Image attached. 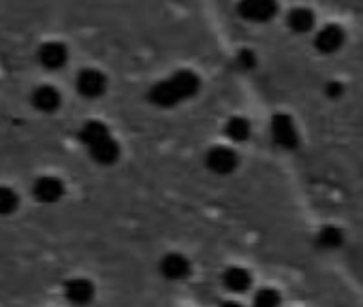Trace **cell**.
<instances>
[{
	"label": "cell",
	"instance_id": "1",
	"mask_svg": "<svg viewBox=\"0 0 363 307\" xmlns=\"http://www.w3.org/2000/svg\"><path fill=\"white\" fill-rule=\"evenodd\" d=\"M77 139L88 149L90 158L101 167H113L122 156L118 139L111 134V128L103 120H86L77 132Z\"/></svg>",
	"mask_w": 363,
	"mask_h": 307
},
{
	"label": "cell",
	"instance_id": "2",
	"mask_svg": "<svg viewBox=\"0 0 363 307\" xmlns=\"http://www.w3.org/2000/svg\"><path fill=\"white\" fill-rule=\"evenodd\" d=\"M111 88V79L103 69L86 66L75 75V92L86 100H101Z\"/></svg>",
	"mask_w": 363,
	"mask_h": 307
},
{
	"label": "cell",
	"instance_id": "3",
	"mask_svg": "<svg viewBox=\"0 0 363 307\" xmlns=\"http://www.w3.org/2000/svg\"><path fill=\"white\" fill-rule=\"evenodd\" d=\"M69 60H71V52H69L67 43H62V41H45L37 50V62L50 73L67 69Z\"/></svg>",
	"mask_w": 363,
	"mask_h": 307
},
{
	"label": "cell",
	"instance_id": "4",
	"mask_svg": "<svg viewBox=\"0 0 363 307\" xmlns=\"http://www.w3.org/2000/svg\"><path fill=\"white\" fill-rule=\"evenodd\" d=\"M33 197L41 205H56L65 197V182L56 175H41L33 184Z\"/></svg>",
	"mask_w": 363,
	"mask_h": 307
},
{
	"label": "cell",
	"instance_id": "5",
	"mask_svg": "<svg viewBox=\"0 0 363 307\" xmlns=\"http://www.w3.org/2000/svg\"><path fill=\"white\" fill-rule=\"evenodd\" d=\"M30 105L39 111V113H45V115H52L56 113L60 107H62V94L58 88L50 86V83H41L33 90L30 94Z\"/></svg>",
	"mask_w": 363,
	"mask_h": 307
},
{
	"label": "cell",
	"instance_id": "6",
	"mask_svg": "<svg viewBox=\"0 0 363 307\" xmlns=\"http://www.w3.org/2000/svg\"><path fill=\"white\" fill-rule=\"evenodd\" d=\"M65 296L69 299V303L84 307L94 299V284L86 277H71L65 284Z\"/></svg>",
	"mask_w": 363,
	"mask_h": 307
},
{
	"label": "cell",
	"instance_id": "7",
	"mask_svg": "<svg viewBox=\"0 0 363 307\" xmlns=\"http://www.w3.org/2000/svg\"><path fill=\"white\" fill-rule=\"evenodd\" d=\"M160 273L162 277L167 279H184L191 275V262L184 254H167L162 260H160Z\"/></svg>",
	"mask_w": 363,
	"mask_h": 307
},
{
	"label": "cell",
	"instance_id": "8",
	"mask_svg": "<svg viewBox=\"0 0 363 307\" xmlns=\"http://www.w3.org/2000/svg\"><path fill=\"white\" fill-rule=\"evenodd\" d=\"M223 284L231 290V292H246L252 284V277L246 269L242 267H231L225 271L223 275Z\"/></svg>",
	"mask_w": 363,
	"mask_h": 307
},
{
	"label": "cell",
	"instance_id": "9",
	"mask_svg": "<svg viewBox=\"0 0 363 307\" xmlns=\"http://www.w3.org/2000/svg\"><path fill=\"white\" fill-rule=\"evenodd\" d=\"M344 243V233L337 226H323L316 235V245L323 250H337Z\"/></svg>",
	"mask_w": 363,
	"mask_h": 307
},
{
	"label": "cell",
	"instance_id": "10",
	"mask_svg": "<svg viewBox=\"0 0 363 307\" xmlns=\"http://www.w3.org/2000/svg\"><path fill=\"white\" fill-rule=\"evenodd\" d=\"M20 207V195L9 188V186H0V216H11Z\"/></svg>",
	"mask_w": 363,
	"mask_h": 307
},
{
	"label": "cell",
	"instance_id": "11",
	"mask_svg": "<svg viewBox=\"0 0 363 307\" xmlns=\"http://www.w3.org/2000/svg\"><path fill=\"white\" fill-rule=\"evenodd\" d=\"M280 305V294L274 288H263L252 301V307H278Z\"/></svg>",
	"mask_w": 363,
	"mask_h": 307
},
{
	"label": "cell",
	"instance_id": "12",
	"mask_svg": "<svg viewBox=\"0 0 363 307\" xmlns=\"http://www.w3.org/2000/svg\"><path fill=\"white\" fill-rule=\"evenodd\" d=\"M220 307H242L240 303H233V301H229V303H223Z\"/></svg>",
	"mask_w": 363,
	"mask_h": 307
}]
</instances>
